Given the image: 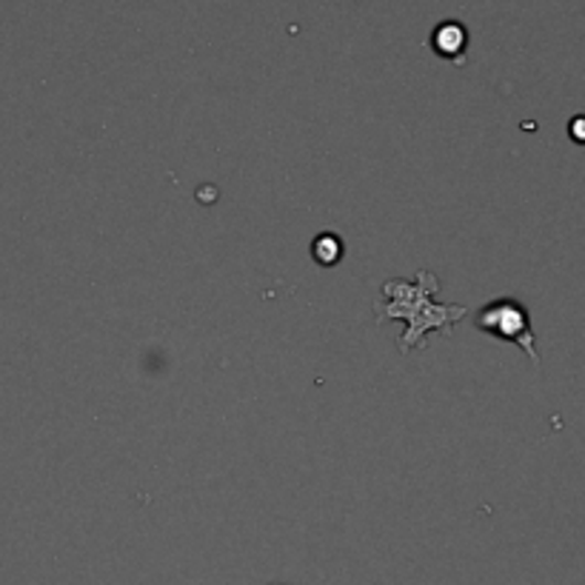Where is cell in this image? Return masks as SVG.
Segmentation results:
<instances>
[{
    "mask_svg": "<svg viewBox=\"0 0 585 585\" xmlns=\"http://www.w3.org/2000/svg\"><path fill=\"white\" fill-rule=\"evenodd\" d=\"M477 326H480L482 331H489L491 338L523 345L525 354H529L534 363H540V354L538 349H534V331H531L529 309H525L523 304H517L511 297H500V300L489 304L477 315Z\"/></svg>",
    "mask_w": 585,
    "mask_h": 585,
    "instance_id": "6da1fadb",
    "label": "cell"
},
{
    "mask_svg": "<svg viewBox=\"0 0 585 585\" xmlns=\"http://www.w3.org/2000/svg\"><path fill=\"white\" fill-rule=\"evenodd\" d=\"M568 131H572L574 143H585V115L574 117L572 126H568Z\"/></svg>",
    "mask_w": 585,
    "mask_h": 585,
    "instance_id": "3957f363",
    "label": "cell"
},
{
    "mask_svg": "<svg viewBox=\"0 0 585 585\" xmlns=\"http://www.w3.org/2000/svg\"><path fill=\"white\" fill-rule=\"evenodd\" d=\"M434 52L446 61H457L468 46V29L460 21H443L432 35Z\"/></svg>",
    "mask_w": 585,
    "mask_h": 585,
    "instance_id": "7a4b0ae2",
    "label": "cell"
}]
</instances>
